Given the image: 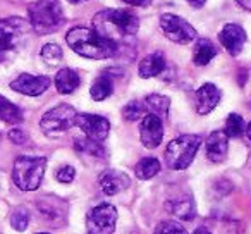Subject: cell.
I'll list each match as a JSON object with an SVG mask.
<instances>
[{
	"label": "cell",
	"instance_id": "cell-4",
	"mask_svg": "<svg viewBox=\"0 0 251 234\" xmlns=\"http://www.w3.org/2000/svg\"><path fill=\"white\" fill-rule=\"evenodd\" d=\"M31 25L19 16L0 19V62L12 57L28 38Z\"/></svg>",
	"mask_w": 251,
	"mask_h": 234
},
{
	"label": "cell",
	"instance_id": "cell-40",
	"mask_svg": "<svg viewBox=\"0 0 251 234\" xmlns=\"http://www.w3.org/2000/svg\"><path fill=\"white\" fill-rule=\"evenodd\" d=\"M36 234H50V233H36Z\"/></svg>",
	"mask_w": 251,
	"mask_h": 234
},
{
	"label": "cell",
	"instance_id": "cell-1",
	"mask_svg": "<svg viewBox=\"0 0 251 234\" xmlns=\"http://www.w3.org/2000/svg\"><path fill=\"white\" fill-rule=\"evenodd\" d=\"M95 31L100 36L117 43L119 38H127L138 33L140 19L126 9H105L93 18Z\"/></svg>",
	"mask_w": 251,
	"mask_h": 234
},
{
	"label": "cell",
	"instance_id": "cell-33",
	"mask_svg": "<svg viewBox=\"0 0 251 234\" xmlns=\"http://www.w3.org/2000/svg\"><path fill=\"white\" fill-rule=\"evenodd\" d=\"M9 140L16 145H25L26 140H28V136H26V133L23 130H18V128H16V130L9 131Z\"/></svg>",
	"mask_w": 251,
	"mask_h": 234
},
{
	"label": "cell",
	"instance_id": "cell-17",
	"mask_svg": "<svg viewBox=\"0 0 251 234\" xmlns=\"http://www.w3.org/2000/svg\"><path fill=\"white\" fill-rule=\"evenodd\" d=\"M220 90L213 83H205L196 91V112L200 115H206L219 105Z\"/></svg>",
	"mask_w": 251,
	"mask_h": 234
},
{
	"label": "cell",
	"instance_id": "cell-25",
	"mask_svg": "<svg viewBox=\"0 0 251 234\" xmlns=\"http://www.w3.org/2000/svg\"><path fill=\"white\" fill-rule=\"evenodd\" d=\"M0 121H4L7 124L23 123V110L2 95H0Z\"/></svg>",
	"mask_w": 251,
	"mask_h": 234
},
{
	"label": "cell",
	"instance_id": "cell-20",
	"mask_svg": "<svg viewBox=\"0 0 251 234\" xmlns=\"http://www.w3.org/2000/svg\"><path fill=\"white\" fill-rule=\"evenodd\" d=\"M81 84L79 74L74 69H69V67H64L59 73L55 74V88L59 93L62 95H69L73 91H76Z\"/></svg>",
	"mask_w": 251,
	"mask_h": 234
},
{
	"label": "cell",
	"instance_id": "cell-22",
	"mask_svg": "<svg viewBox=\"0 0 251 234\" xmlns=\"http://www.w3.org/2000/svg\"><path fill=\"white\" fill-rule=\"evenodd\" d=\"M217 55V49L210 40L206 38H200L196 42L195 47V53H193V62L196 66H206L213 57Z\"/></svg>",
	"mask_w": 251,
	"mask_h": 234
},
{
	"label": "cell",
	"instance_id": "cell-2",
	"mask_svg": "<svg viewBox=\"0 0 251 234\" xmlns=\"http://www.w3.org/2000/svg\"><path fill=\"white\" fill-rule=\"evenodd\" d=\"M66 42L71 47V50L86 59H108V57H114L117 52V43L100 36L95 29L83 28V26L69 29V33L66 35Z\"/></svg>",
	"mask_w": 251,
	"mask_h": 234
},
{
	"label": "cell",
	"instance_id": "cell-26",
	"mask_svg": "<svg viewBox=\"0 0 251 234\" xmlns=\"http://www.w3.org/2000/svg\"><path fill=\"white\" fill-rule=\"evenodd\" d=\"M74 147H76L77 152L81 154H88V155H95V157H103L105 155V150L101 147L100 141H95L91 138H77L74 141Z\"/></svg>",
	"mask_w": 251,
	"mask_h": 234
},
{
	"label": "cell",
	"instance_id": "cell-5",
	"mask_svg": "<svg viewBox=\"0 0 251 234\" xmlns=\"http://www.w3.org/2000/svg\"><path fill=\"white\" fill-rule=\"evenodd\" d=\"M47 169L45 157H18L12 167V181L23 191H35L42 184Z\"/></svg>",
	"mask_w": 251,
	"mask_h": 234
},
{
	"label": "cell",
	"instance_id": "cell-14",
	"mask_svg": "<svg viewBox=\"0 0 251 234\" xmlns=\"http://www.w3.org/2000/svg\"><path fill=\"white\" fill-rule=\"evenodd\" d=\"M219 42L222 43V47L230 55H239L244 43H246V31L239 25L229 23L219 33Z\"/></svg>",
	"mask_w": 251,
	"mask_h": 234
},
{
	"label": "cell",
	"instance_id": "cell-21",
	"mask_svg": "<svg viewBox=\"0 0 251 234\" xmlns=\"http://www.w3.org/2000/svg\"><path fill=\"white\" fill-rule=\"evenodd\" d=\"M112 93H114V81H112V78L108 76L107 73L101 74L100 78H97L95 83L91 84V88H90V95L95 102L107 100Z\"/></svg>",
	"mask_w": 251,
	"mask_h": 234
},
{
	"label": "cell",
	"instance_id": "cell-12",
	"mask_svg": "<svg viewBox=\"0 0 251 234\" xmlns=\"http://www.w3.org/2000/svg\"><path fill=\"white\" fill-rule=\"evenodd\" d=\"M140 140L145 148L153 150L164 140V124L155 114H147L140 124Z\"/></svg>",
	"mask_w": 251,
	"mask_h": 234
},
{
	"label": "cell",
	"instance_id": "cell-10",
	"mask_svg": "<svg viewBox=\"0 0 251 234\" xmlns=\"http://www.w3.org/2000/svg\"><path fill=\"white\" fill-rule=\"evenodd\" d=\"M160 28L164 35L167 36L171 42L177 43V45H188V43L196 40V29L184 21L182 18L176 14H164L160 18Z\"/></svg>",
	"mask_w": 251,
	"mask_h": 234
},
{
	"label": "cell",
	"instance_id": "cell-39",
	"mask_svg": "<svg viewBox=\"0 0 251 234\" xmlns=\"http://www.w3.org/2000/svg\"><path fill=\"white\" fill-rule=\"evenodd\" d=\"M71 4H81V2H86V0H67Z\"/></svg>",
	"mask_w": 251,
	"mask_h": 234
},
{
	"label": "cell",
	"instance_id": "cell-13",
	"mask_svg": "<svg viewBox=\"0 0 251 234\" xmlns=\"http://www.w3.org/2000/svg\"><path fill=\"white\" fill-rule=\"evenodd\" d=\"M50 86V78L49 76H33V74H19L14 81L11 83V88L21 95H28V97H40L45 93Z\"/></svg>",
	"mask_w": 251,
	"mask_h": 234
},
{
	"label": "cell",
	"instance_id": "cell-3",
	"mask_svg": "<svg viewBox=\"0 0 251 234\" xmlns=\"http://www.w3.org/2000/svg\"><path fill=\"white\" fill-rule=\"evenodd\" d=\"M29 25L40 35L55 33L64 25V12L59 0H36L29 5Z\"/></svg>",
	"mask_w": 251,
	"mask_h": 234
},
{
	"label": "cell",
	"instance_id": "cell-29",
	"mask_svg": "<svg viewBox=\"0 0 251 234\" xmlns=\"http://www.w3.org/2000/svg\"><path fill=\"white\" fill-rule=\"evenodd\" d=\"M40 55H42L45 64H49V66H57V64L62 60V49H60L57 43H47V45H43Z\"/></svg>",
	"mask_w": 251,
	"mask_h": 234
},
{
	"label": "cell",
	"instance_id": "cell-23",
	"mask_svg": "<svg viewBox=\"0 0 251 234\" xmlns=\"http://www.w3.org/2000/svg\"><path fill=\"white\" fill-rule=\"evenodd\" d=\"M145 105L148 110H151V114H155L157 117H167L169 108H171V98L160 93H151L145 98Z\"/></svg>",
	"mask_w": 251,
	"mask_h": 234
},
{
	"label": "cell",
	"instance_id": "cell-7",
	"mask_svg": "<svg viewBox=\"0 0 251 234\" xmlns=\"http://www.w3.org/2000/svg\"><path fill=\"white\" fill-rule=\"evenodd\" d=\"M76 115L77 112L74 110V107L67 104H60L43 114L42 121H40V128L47 136H60L74 126Z\"/></svg>",
	"mask_w": 251,
	"mask_h": 234
},
{
	"label": "cell",
	"instance_id": "cell-11",
	"mask_svg": "<svg viewBox=\"0 0 251 234\" xmlns=\"http://www.w3.org/2000/svg\"><path fill=\"white\" fill-rule=\"evenodd\" d=\"M74 124L88 138H91L95 141H100V143L108 136V131H110V123L105 117L97 114H77Z\"/></svg>",
	"mask_w": 251,
	"mask_h": 234
},
{
	"label": "cell",
	"instance_id": "cell-27",
	"mask_svg": "<svg viewBox=\"0 0 251 234\" xmlns=\"http://www.w3.org/2000/svg\"><path fill=\"white\" fill-rule=\"evenodd\" d=\"M145 115H147V105L140 100H133L122 107V117L126 121H129V123L143 119Z\"/></svg>",
	"mask_w": 251,
	"mask_h": 234
},
{
	"label": "cell",
	"instance_id": "cell-28",
	"mask_svg": "<svg viewBox=\"0 0 251 234\" xmlns=\"http://www.w3.org/2000/svg\"><path fill=\"white\" fill-rule=\"evenodd\" d=\"M244 130H246V126H244L243 117H241L239 114H229V117H227V121H226V130H224L226 136L239 138L241 134L244 133Z\"/></svg>",
	"mask_w": 251,
	"mask_h": 234
},
{
	"label": "cell",
	"instance_id": "cell-35",
	"mask_svg": "<svg viewBox=\"0 0 251 234\" xmlns=\"http://www.w3.org/2000/svg\"><path fill=\"white\" fill-rule=\"evenodd\" d=\"M188 2H189V5H191V7H195V9H201L203 5H205L206 0H188Z\"/></svg>",
	"mask_w": 251,
	"mask_h": 234
},
{
	"label": "cell",
	"instance_id": "cell-36",
	"mask_svg": "<svg viewBox=\"0 0 251 234\" xmlns=\"http://www.w3.org/2000/svg\"><path fill=\"white\" fill-rule=\"evenodd\" d=\"M237 4L241 5L243 9H246V11H250L251 12V0H236Z\"/></svg>",
	"mask_w": 251,
	"mask_h": 234
},
{
	"label": "cell",
	"instance_id": "cell-30",
	"mask_svg": "<svg viewBox=\"0 0 251 234\" xmlns=\"http://www.w3.org/2000/svg\"><path fill=\"white\" fill-rule=\"evenodd\" d=\"M11 226L14 227L16 231H19V233L26 231V227L29 226V213H28V210L23 208V207L12 210V213H11Z\"/></svg>",
	"mask_w": 251,
	"mask_h": 234
},
{
	"label": "cell",
	"instance_id": "cell-19",
	"mask_svg": "<svg viewBox=\"0 0 251 234\" xmlns=\"http://www.w3.org/2000/svg\"><path fill=\"white\" fill-rule=\"evenodd\" d=\"M165 66H167V62H165V57L162 52L148 53L147 57L141 59L140 66H138V74L143 79H150V78H155L164 73Z\"/></svg>",
	"mask_w": 251,
	"mask_h": 234
},
{
	"label": "cell",
	"instance_id": "cell-37",
	"mask_svg": "<svg viewBox=\"0 0 251 234\" xmlns=\"http://www.w3.org/2000/svg\"><path fill=\"white\" fill-rule=\"evenodd\" d=\"M193 234H212V233H210V231L206 229L205 226H201V227H198V229H196V231H195V233H193Z\"/></svg>",
	"mask_w": 251,
	"mask_h": 234
},
{
	"label": "cell",
	"instance_id": "cell-6",
	"mask_svg": "<svg viewBox=\"0 0 251 234\" xmlns=\"http://www.w3.org/2000/svg\"><path fill=\"white\" fill-rule=\"evenodd\" d=\"M201 138L198 134H182L177 136L165 148V162L172 171H184L195 160Z\"/></svg>",
	"mask_w": 251,
	"mask_h": 234
},
{
	"label": "cell",
	"instance_id": "cell-16",
	"mask_svg": "<svg viewBox=\"0 0 251 234\" xmlns=\"http://www.w3.org/2000/svg\"><path fill=\"white\" fill-rule=\"evenodd\" d=\"M167 210L172 213L174 217L181 220H193L196 215V207H195V200L191 195L188 193H179L174 195L165 202Z\"/></svg>",
	"mask_w": 251,
	"mask_h": 234
},
{
	"label": "cell",
	"instance_id": "cell-38",
	"mask_svg": "<svg viewBox=\"0 0 251 234\" xmlns=\"http://www.w3.org/2000/svg\"><path fill=\"white\" fill-rule=\"evenodd\" d=\"M244 133H246V136H248V140L251 141V123L246 126V130H244Z\"/></svg>",
	"mask_w": 251,
	"mask_h": 234
},
{
	"label": "cell",
	"instance_id": "cell-34",
	"mask_svg": "<svg viewBox=\"0 0 251 234\" xmlns=\"http://www.w3.org/2000/svg\"><path fill=\"white\" fill-rule=\"evenodd\" d=\"M122 2H126V4H129V5H134V7H148L153 0H122Z\"/></svg>",
	"mask_w": 251,
	"mask_h": 234
},
{
	"label": "cell",
	"instance_id": "cell-18",
	"mask_svg": "<svg viewBox=\"0 0 251 234\" xmlns=\"http://www.w3.org/2000/svg\"><path fill=\"white\" fill-rule=\"evenodd\" d=\"M229 138L226 136L224 131H213L208 138H206V157L212 160L213 164H220L226 160L227 157V148H229Z\"/></svg>",
	"mask_w": 251,
	"mask_h": 234
},
{
	"label": "cell",
	"instance_id": "cell-32",
	"mask_svg": "<svg viewBox=\"0 0 251 234\" xmlns=\"http://www.w3.org/2000/svg\"><path fill=\"white\" fill-rule=\"evenodd\" d=\"M55 178H57V181H59V182L69 184V182H73L74 178H76V169H74L73 165H62V167L57 169Z\"/></svg>",
	"mask_w": 251,
	"mask_h": 234
},
{
	"label": "cell",
	"instance_id": "cell-9",
	"mask_svg": "<svg viewBox=\"0 0 251 234\" xmlns=\"http://www.w3.org/2000/svg\"><path fill=\"white\" fill-rule=\"evenodd\" d=\"M36 210H38L40 217L43 219V222H47L52 227H62L67 222V208L66 200L59 198L53 195H45L40 196L36 200Z\"/></svg>",
	"mask_w": 251,
	"mask_h": 234
},
{
	"label": "cell",
	"instance_id": "cell-8",
	"mask_svg": "<svg viewBox=\"0 0 251 234\" xmlns=\"http://www.w3.org/2000/svg\"><path fill=\"white\" fill-rule=\"evenodd\" d=\"M117 226V210L110 203L93 207L86 215V227L90 234H112Z\"/></svg>",
	"mask_w": 251,
	"mask_h": 234
},
{
	"label": "cell",
	"instance_id": "cell-15",
	"mask_svg": "<svg viewBox=\"0 0 251 234\" xmlns=\"http://www.w3.org/2000/svg\"><path fill=\"white\" fill-rule=\"evenodd\" d=\"M98 182H100L101 191L108 196H114L117 193L124 191L131 184L129 176H126L121 171H115V169H107V171L101 172L100 178H98Z\"/></svg>",
	"mask_w": 251,
	"mask_h": 234
},
{
	"label": "cell",
	"instance_id": "cell-31",
	"mask_svg": "<svg viewBox=\"0 0 251 234\" xmlns=\"http://www.w3.org/2000/svg\"><path fill=\"white\" fill-rule=\"evenodd\" d=\"M155 234H188V231L176 220H164L155 227Z\"/></svg>",
	"mask_w": 251,
	"mask_h": 234
},
{
	"label": "cell",
	"instance_id": "cell-24",
	"mask_svg": "<svg viewBox=\"0 0 251 234\" xmlns=\"http://www.w3.org/2000/svg\"><path fill=\"white\" fill-rule=\"evenodd\" d=\"M158 172H160V162L155 157L141 158L136 164V167H134V174H136V178L141 179V181H148V179L155 178Z\"/></svg>",
	"mask_w": 251,
	"mask_h": 234
}]
</instances>
